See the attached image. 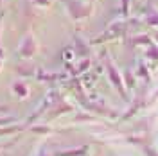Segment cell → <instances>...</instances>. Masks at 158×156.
Masks as SVG:
<instances>
[{
    "instance_id": "cell-5",
    "label": "cell",
    "mask_w": 158,
    "mask_h": 156,
    "mask_svg": "<svg viewBox=\"0 0 158 156\" xmlns=\"http://www.w3.org/2000/svg\"><path fill=\"white\" fill-rule=\"evenodd\" d=\"M128 2L129 0H122V11H124V13L128 11Z\"/></svg>"
},
{
    "instance_id": "cell-1",
    "label": "cell",
    "mask_w": 158,
    "mask_h": 156,
    "mask_svg": "<svg viewBox=\"0 0 158 156\" xmlns=\"http://www.w3.org/2000/svg\"><path fill=\"white\" fill-rule=\"evenodd\" d=\"M36 39L32 38V36H27V38L23 39V43L20 45V49H18V54L20 56H23V58H31L34 52H36Z\"/></svg>"
},
{
    "instance_id": "cell-4",
    "label": "cell",
    "mask_w": 158,
    "mask_h": 156,
    "mask_svg": "<svg viewBox=\"0 0 158 156\" xmlns=\"http://www.w3.org/2000/svg\"><path fill=\"white\" fill-rule=\"evenodd\" d=\"M34 4H40V6H50V0H34Z\"/></svg>"
},
{
    "instance_id": "cell-2",
    "label": "cell",
    "mask_w": 158,
    "mask_h": 156,
    "mask_svg": "<svg viewBox=\"0 0 158 156\" xmlns=\"http://www.w3.org/2000/svg\"><path fill=\"white\" fill-rule=\"evenodd\" d=\"M108 70H110V77H111V81H113V83L117 84V88H120V90H122V86H120V79H118V74H117V70L113 68V67H111L110 63H108Z\"/></svg>"
},
{
    "instance_id": "cell-3",
    "label": "cell",
    "mask_w": 158,
    "mask_h": 156,
    "mask_svg": "<svg viewBox=\"0 0 158 156\" xmlns=\"http://www.w3.org/2000/svg\"><path fill=\"white\" fill-rule=\"evenodd\" d=\"M25 86V84H22V83H15V92H16V93H22V95H25V93H27V88H23Z\"/></svg>"
}]
</instances>
